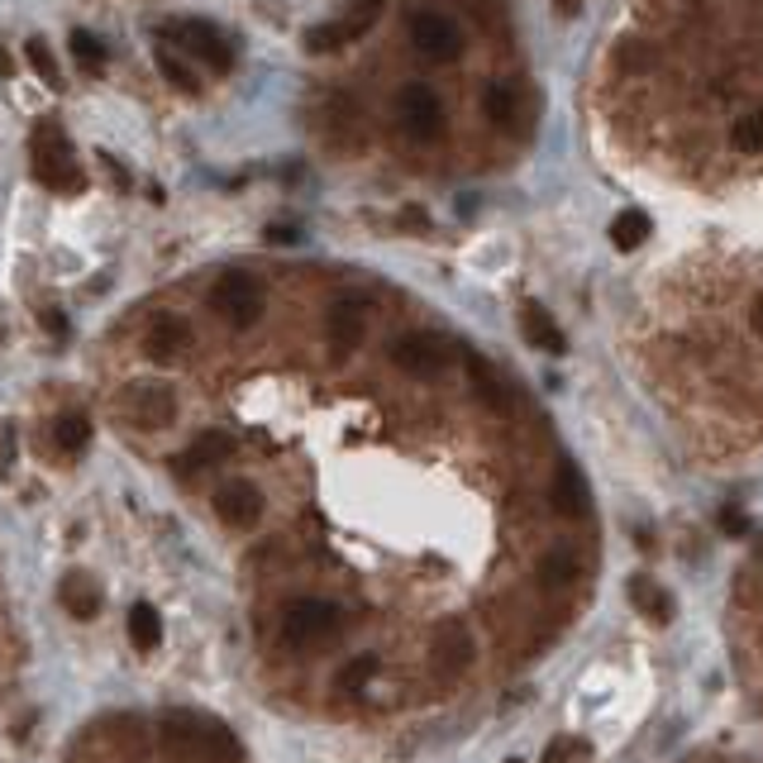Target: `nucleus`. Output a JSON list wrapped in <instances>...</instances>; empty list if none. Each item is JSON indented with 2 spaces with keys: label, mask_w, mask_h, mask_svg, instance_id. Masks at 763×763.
Returning a JSON list of instances; mask_svg holds the SVG:
<instances>
[{
  "label": "nucleus",
  "mask_w": 763,
  "mask_h": 763,
  "mask_svg": "<svg viewBox=\"0 0 763 763\" xmlns=\"http://www.w3.org/2000/svg\"><path fill=\"white\" fill-rule=\"evenodd\" d=\"M520 330H525V339H530L535 349H544V353H563V349H568V339H563L559 320L544 306H539V301H525V306H520Z\"/></svg>",
  "instance_id": "16"
},
{
  "label": "nucleus",
  "mask_w": 763,
  "mask_h": 763,
  "mask_svg": "<svg viewBox=\"0 0 763 763\" xmlns=\"http://www.w3.org/2000/svg\"><path fill=\"white\" fill-rule=\"evenodd\" d=\"M397 125H401V134L406 139H415V143H430V139H439L444 134V101L434 96L430 86H401L397 91Z\"/></svg>",
  "instance_id": "7"
},
{
  "label": "nucleus",
  "mask_w": 763,
  "mask_h": 763,
  "mask_svg": "<svg viewBox=\"0 0 763 763\" xmlns=\"http://www.w3.org/2000/svg\"><path fill=\"white\" fill-rule=\"evenodd\" d=\"M38 320H44V330H48V339H52V344H62V339H68V315H62V310H38Z\"/></svg>",
  "instance_id": "34"
},
{
  "label": "nucleus",
  "mask_w": 763,
  "mask_h": 763,
  "mask_svg": "<svg viewBox=\"0 0 763 763\" xmlns=\"http://www.w3.org/2000/svg\"><path fill=\"white\" fill-rule=\"evenodd\" d=\"M411 44L425 62H454L463 52V30H458V20L439 15V10H420L411 20Z\"/></svg>",
  "instance_id": "10"
},
{
  "label": "nucleus",
  "mask_w": 763,
  "mask_h": 763,
  "mask_svg": "<svg viewBox=\"0 0 763 763\" xmlns=\"http://www.w3.org/2000/svg\"><path fill=\"white\" fill-rule=\"evenodd\" d=\"M120 411L129 425L139 430H167L177 420V391L167 387V382H129V387L120 391Z\"/></svg>",
  "instance_id": "5"
},
{
  "label": "nucleus",
  "mask_w": 763,
  "mask_h": 763,
  "mask_svg": "<svg viewBox=\"0 0 763 763\" xmlns=\"http://www.w3.org/2000/svg\"><path fill=\"white\" fill-rule=\"evenodd\" d=\"M24 58H30V68L44 77L48 86H62V72H58V62H52V48L44 38H30V44H24Z\"/></svg>",
  "instance_id": "30"
},
{
  "label": "nucleus",
  "mask_w": 763,
  "mask_h": 763,
  "mask_svg": "<svg viewBox=\"0 0 763 763\" xmlns=\"http://www.w3.org/2000/svg\"><path fill=\"white\" fill-rule=\"evenodd\" d=\"M730 143L740 153H763V110H749L730 125Z\"/></svg>",
  "instance_id": "28"
},
{
  "label": "nucleus",
  "mask_w": 763,
  "mask_h": 763,
  "mask_svg": "<svg viewBox=\"0 0 763 763\" xmlns=\"http://www.w3.org/2000/svg\"><path fill=\"white\" fill-rule=\"evenodd\" d=\"M472 659H478V639H472V630L463 621H444L439 630H434V639H430V664H434V673H439L444 682H454V678H463Z\"/></svg>",
  "instance_id": "9"
},
{
  "label": "nucleus",
  "mask_w": 763,
  "mask_h": 763,
  "mask_svg": "<svg viewBox=\"0 0 763 763\" xmlns=\"http://www.w3.org/2000/svg\"><path fill=\"white\" fill-rule=\"evenodd\" d=\"M611 244L621 248V254H635L639 244H649V215H644V210H621V215L611 220Z\"/></svg>",
  "instance_id": "22"
},
{
  "label": "nucleus",
  "mask_w": 763,
  "mask_h": 763,
  "mask_svg": "<svg viewBox=\"0 0 763 763\" xmlns=\"http://www.w3.org/2000/svg\"><path fill=\"white\" fill-rule=\"evenodd\" d=\"M577 754V740H559V744H549V754H544V763H568Z\"/></svg>",
  "instance_id": "35"
},
{
  "label": "nucleus",
  "mask_w": 763,
  "mask_h": 763,
  "mask_svg": "<svg viewBox=\"0 0 763 763\" xmlns=\"http://www.w3.org/2000/svg\"><path fill=\"white\" fill-rule=\"evenodd\" d=\"M749 325H754V334H763V292L749 301Z\"/></svg>",
  "instance_id": "38"
},
{
  "label": "nucleus",
  "mask_w": 763,
  "mask_h": 763,
  "mask_svg": "<svg viewBox=\"0 0 763 763\" xmlns=\"http://www.w3.org/2000/svg\"><path fill=\"white\" fill-rule=\"evenodd\" d=\"M163 749L177 763H234L239 744L220 720H196V716H163Z\"/></svg>",
  "instance_id": "1"
},
{
  "label": "nucleus",
  "mask_w": 763,
  "mask_h": 763,
  "mask_svg": "<svg viewBox=\"0 0 763 763\" xmlns=\"http://www.w3.org/2000/svg\"><path fill=\"white\" fill-rule=\"evenodd\" d=\"M468 373H472V387H478V397L492 406V411H506L510 406V387L502 377H496V367L486 363V359H478V353H468Z\"/></svg>",
  "instance_id": "21"
},
{
  "label": "nucleus",
  "mask_w": 763,
  "mask_h": 763,
  "mask_svg": "<svg viewBox=\"0 0 763 763\" xmlns=\"http://www.w3.org/2000/svg\"><path fill=\"white\" fill-rule=\"evenodd\" d=\"M129 639H134V649H143V654L163 644V615H157L149 601L129 607Z\"/></svg>",
  "instance_id": "23"
},
{
  "label": "nucleus",
  "mask_w": 763,
  "mask_h": 763,
  "mask_svg": "<svg viewBox=\"0 0 763 763\" xmlns=\"http://www.w3.org/2000/svg\"><path fill=\"white\" fill-rule=\"evenodd\" d=\"M349 38H344V30L339 24H315V30L306 34V48L310 52H334V48H344Z\"/></svg>",
  "instance_id": "33"
},
{
  "label": "nucleus",
  "mask_w": 763,
  "mask_h": 763,
  "mask_svg": "<svg viewBox=\"0 0 763 763\" xmlns=\"http://www.w3.org/2000/svg\"><path fill=\"white\" fill-rule=\"evenodd\" d=\"M234 454V439L225 430H206V434H196L191 439V449L177 458V472L181 478H196V472H206V468H215V463H225V458Z\"/></svg>",
  "instance_id": "15"
},
{
  "label": "nucleus",
  "mask_w": 763,
  "mask_h": 763,
  "mask_svg": "<svg viewBox=\"0 0 763 763\" xmlns=\"http://www.w3.org/2000/svg\"><path fill=\"white\" fill-rule=\"evenodd\" d=\"M377 15H382V0H349L344 15H339V30H344V38H359L373 30Z\"/></svg>",
  "instance_id": "27"
},
{
  "label": "nucleus",
  "mask_w": 763,
  "mask_h": 763,
  "mask_svg": "<svg viewBox=\"0 0 763 763\" xmlns=\"http://www.w3.org/2000/svg\"><path fill=\"white\" fill-rule=\"evenodd\" d=\"M320 129H325V143H334V149L353 153L363 143V134H367V120H363L359 101L344 96V91H334V96L320 105Z\"/></svg>",
  "instance_id": "11"
},
{
  "label": "nucleus",
  "mask_w": 763,
  "mask_h": 763,
  "mask_svg": "<svg viewBox=\"0 0 763 763\" xmlns=\"http://www.w3.org/2000/svg\"><path fill=\"white\" fill-rule=\"evenodd\" d=\"M58 601H62V611L77 615V621H91V615L101 611V583L91 573H68L58 583Z\"/></svg>",
  "instance_id": "17"
},
{
  "label": "nucleus",
  "mask_w": 763,
  "mask_h": 763,
  "mask_svg": "<svg viewBox=\"0 0 763 763\" xmlns=\"http://www.w3.org/2000/svg\"><path fill=\"white\" fill-rule=\"evenodd\" d=\"M215 516L225 525H234V530H254V525L262 520V492L254 482H244V478L225 482L215 492Z\"/></svg>",
  "instance_id": "13"
},
{
  "label": "nucleus",
  "mask_w": 763,
  "mask_h": 763,
  "mask_svg": "<svg viewBox=\"0 0 763 763\" xmlns=\"http://www.w3.org/2000/svg\"><path fill=\"white\" fill-rule=\"evenodd\" d=\"M325 330H330V353H334V359H349V353L363 344V334H367V301L363 296H339L330 306V315H325Z\"/></svg>",
  "instance_id": "12"
},
{
  "label": "nucleus",
  "mask_w": 763,
  "mask_h": 763,
  "mask_svg": "<svg viewBox=\"0 0 763 763\" xmlns=\"http://www.w3.org/2000/svg\"><path fill=\"white\" fill-rule=\"evenodd\" d=\"M401 225H411V230H425V210H401Z\"/></svg>",
  "instance_id": "40"
},
{
  "label": "nucleus",
  "mask_w": 763,
  "mask_h": 763,
  "mask_svg": "<svg viewBox=\"0 0 763 763\" xmlns=\"http://www.w3.org/2000/svg\"><path fill=\"white\" fill-rule=\"evenodd\" d=\"M615 62H621L625 72H649L654 68V48L639 44V38H625V44L615 48Z\"/></svg>",
  "instance_id": "31"
},
{
  "label": "nucleus",
  "mask_w": 763,
  "mask_h": 763,
  "mask_svg": "<svg viewBox=\"0 0 763 763\" xmlns=\"http://www.w3.org/2000/svg\"><path fill=\"white\" fill-rule=\"evenodd\" d=\"M387 359H391V367H401V373L415 382H439V377H449L458 349H454V339H444L434 330H415V334H401L397 344L387 349Z\"/></svg>",
  "instance_id": "3"
},
{
  "label": "nucleus",
  "mask_w": 763,
  "mask_h": 763,
  "mask_svg": "<svg viewBox=\"0 0 763 763\" xmlns=\"http://www.w3.org/2000/svg\"><path fill=\"white\" fill-rule=\"evenodd\" d=\"M630 601H635L644 615H654V621H673V597H668L659 583H649V577H635V583H630Z\"/></svg>",
  "instance_id": "25"
},
{
  "label": "nucleus",
  "mask_w": 763,
  "mask_h": 763,
  "mask_svg": "<svg viewBox=\"0 0 763 763\" xmlns=\"http://www.w3.org/2000/svg\"><path fill=\"white\" fill-rule=\"evenodd\" d=\"M167 44H173L181 58H196V62H206V68H215V72H230L234 68L230 44L215 34V24H206V20H181V24H173Z\"/></svg>",
  "instance_id": "8"
},
{
  "label": "nucleus",
  "mask_w": 763,
  "mask_h": 763,
  "mask_svg": "<svg viewBox=\"0 0 763 763\" xmlns=\"http://www.w3.org/2000/svg\"><path fill=\"white\" fill-rule=\"evenodd\" d=\"M191 349V325L181 315H153L149 330H143V353L153 363H177Z\"/></svg>",
  "instance_id": "14"
},
{
  "label": "nucleus",
  "mask_w": 763,
  "mask_h": 763,
  "mask_svg": "<svg viewBox=\"0 0 763 763\" xmlns=\"http://www.w3.org/2000/svg\"><path fill=\"white\" fill-rule=\"evenodd\" d=\"M720 530H730V535H744V530H749V520L740 516V510H720Z\"/></svg>",
  "instance_id": "36"
},
{
  "label": "nucleus",
  "mask_w": 763,
  "mask_h": 763,
  "mask_svg": "<svg viewBox=\"0 0 763 763\" xmlns=\"http://www.w3.org/2000/svg\"><path fill=\"white\" fill-rule=\"evenodd\" d=\"M587 482H583V472H577L573 463H559L554 472V510L559 516H587Z\"/></svg>",
  "instance_id": "19"
},
{
  "label": "nucleus",
  "mask_w": 763,
  "mask_h": 763,
  "mask_svg": "<svg viewBox=\"0 0 763 763\" xmlns=\"http://www.w3.org/2000/svg\"><path fill=\"white\" fill-rule=\"evenodd\" d=\"M577 10H583V0H554V15L559 20H573Z\"/></svg>",
  "instance_id": "39"
},
{
  "label": "nucleus",
  "mask_w": 763,
  "mask_h": 763,
  "mask_svg": "<svg viewBox=\"0 0 763 763\" xmlns=\"http://www.w3.org/2000/svg\"><path fill=\"white\" fill-rule=\"evenodd\" d=\"M268 239H272V244H296V239H301V230H292V225H272V230H268Z\"/></svg>",
  "instance_id": "37"
},
{
  "label": "nucleus",
  "mask_w": 763,
  "mask_h": 763,
  "mask_svg": "<svg viewBox=\"0 0 763 763\" xmlns=\"http://www.w3.org/2000/svg\"><path fill=\"white\" fill-rule=\"evenodd\" d=\"M52 444H58L62 454H86V444H91V420H86L82 411L58 415V425H52Z\"/></svg>",
  "instance_id": "26"
},
{
  "label": "nucleus",
  "mask_w": 763,
  "mask_h": 763,
  "mask_svg": "<svg viewBox=\"0 0 763 763\" xmlns=\"http://www.w3.org/2000/svg\"><path fill=\"white\" fill-rule=\"evenodd\" d=\"M573 577H577V559L568 554V549H549V554L539 559V587L544 591L573 587Z\"/></svg>",
  "instance_id": "24"
},
{
  "label": "nucleus",
  "mask_w": 763,
  "mask_h": 763,
  "mask_svg": "<svg viewBox=\"0 0 763 763\" xmlns=\"http://www.w3.org/2000/svg\"><path fill=\"white\" fill-rule=\"evenodd\" d=\"M153 62H157V72H163V82H167V86H177L181 96H201V77L191 72V62L181 58V52H177L173 44H167V38H157Z\"/></svg>",
  "instance_id": "18"
},
{
  "label": "nucleus",
  "mask_w": 763,
  "mask_h": 763,
  "mask_svg": "<svg viewBox=\"0 0 763 763\" xmlns=\"http://www.w3.org/2000/svg\"><path fill=\"white\" fill-rule=\"evenodd\" d=\"M30 163H34V177L44 181L48 191H82V167L72 163V143L52 120H44L34 129V143H30Z\"/></svg>",
  "instance_id": "2"
},
{
  "label": "nucleus",
  "mask_w": 763,
  "mask_h": 763,
  "mask_svg": "<svg viewBox=\"0 0 763 763\" xmlns=\"http://www.w3.org/2000/svg\"><path fill=\"white\" fill-rule=\"evenodd\" d=\"M210 306H215V315L230 330H254L262 320V310H268V292H262V282L254 272L230 268V272H220L215 292H210Z\"/></svg>",
  "instance_id": "4"
},
{
  "label": "nucleus",
  "mask_w": 763,
  "mask_h": 763,
  "mask_svg": "<svg viewBox=\"0 0 763 763\" xmlns=\"http://www.w3.org/2000/svg\"><path fill=\"white\" fill-rule=\"evenodd\" d=\"M339 630V607L334 601H320V597H301L286 607V621H282V639L292 644V649H315V644L334 639Z\"/></svg>",
  "instance_id": "6"
},
{
  "label": "nucleus",
  "mask_w": 763,
  "mask_h": 763,
  "mask_svg": "<svg viewBox=\"0 0 763 763\" xmlns=\"http://www.w3.org/2000/svg\"><path fill=\"white\" fill-rule=\"evenodd\" d=\"M373 673H377V659H373V654H359V659L344 664V673H339V688H344V692H359Z\"/></svg>",
  "instance_id": "32"
},
{
  "label": "nucleus",
  "mask_w": 763,
  "mask_h": 763,
  "mask_svg": "<svg viewBox=\"0 0 763 763\" xmlns=\"http://www.w3.org/2000/svg\"><path fill=\"white\" fill-rule=\"evenodd\" d=\"M68 48H72V58L82 62V72H101L105 68V48H101V38L91 30H72Z\"/></svg>",
  "instance_id": "29"
},
{
  "label": "nucleus",
  "mask_w": 763,
  "mask_h": 763,
  "mask_svg": "<svg viewBox=\"0 0 763 763\" xmlns=\"http://www.w3.org/2000/svg\"><path fill=\"white\" fill-rule=\"evenodd\" d=\"M482 115L496 129H520V91L510 82H492L482 91Z\"/></svg>",
  "instance_id": "20"
},
{
  "label": "nucleus",
  "mask_w": 763,
  "mask_h": 763,
  "mask_svg": "<svg viewBox=\"0 0 763 763\" xmlns=\"http://www.w3.org/2000/svg\"><path fill=\"white\" fill-rule=\"evenodd\" d=\"M759 563H763V549H759Z\"/></svg>",
  "instance_id": "41"
}]
</instances>
